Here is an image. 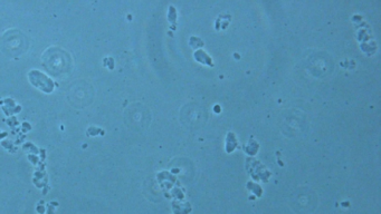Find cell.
Here are the masks:
<instances>
[{"mask_svg": "<svg viewBox=\"0 0 381 214\" xmlns=\"http://www.w3.org/2000/svg\"><path fill=\"white\" fill-rule=\"evenodd\" d=\"M29 77H30L31 83L34 84L36 87H40V89L44 92H47V93L52 92L53 87H54L53 81L49 79L48 77H46V76L44 74L40 73V71L32 70L30 75H29Z\"/></svg>", "mask_w": 381, "mask_h": 214, "instance_id": "6da1fadb", "label": "cell"}]
</instances>
